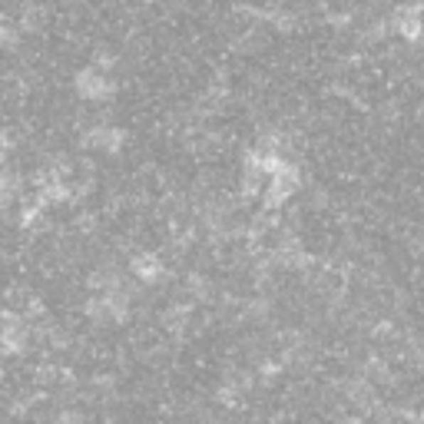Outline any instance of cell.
<instances>
[{
  "instance_id": "obj_1",
  "label": "cell",
  "mask_w": 424,
  "mask_h": 424,
  "mask_svg": "<svg viewBox=\"0 0 424 424\" xmlns=\"http://www.w3.org/2000/svg\"><path fill=\"white\" fill-rule=\"evenodd\" d=\"M73 87H77V93L83 100H110L116 90L103 67H83L77 73V80H73Z\"/></svg>"
},
{
  "instance_id": "obj_2",
  "label": "cell",
  "mask_w": 424,
  "mask_h": 424,
  "mask_svg": "<svg viewBox=\"0 0 424 424\" xmlns=\"http://www.w3.org/2000/svg\"><path fill=\"white\" fill-rule=\"evenodd\" d=\"M391 30H395L401 40H418L424 30V14L418 7H405L398 10L395 20H391Z\"/></svg>"
},
{
  "instance_id": "obj_3",
  "label": "cell",
  "mask_w": 424,
  "mask_h": 424,
  "mask_svg": "<svg viewBox=\"0 0 424 424\" xmlns=\"http://www.w3.org/2000/svg\"><path fill=\"white\" fill-rule=\"evenodd\" d=\"M133 275L139 282H146V285H153L163 275V262L156 259V255H139V259H133Z\"/></svg>"
}]
</instances>
